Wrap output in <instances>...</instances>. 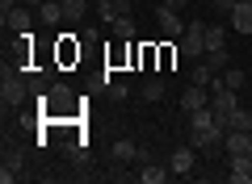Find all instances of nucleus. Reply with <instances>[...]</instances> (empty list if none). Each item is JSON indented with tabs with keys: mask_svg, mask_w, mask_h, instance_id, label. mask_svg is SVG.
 <instances>
[{
	"mask_svg": "<svg viewBox=\"0 0 252 184\" xmlns=\"http://www.w3.org/2000/svg\"><path fill=\"white\" fill-rule=\"evenodd\" d=\"M109 26H114V34H118V38H126V42L135 38V17H114Z\"/></svg>",
	"mask_w": 252,
	"mask_h": 184,
	"instance_id": "19",
	"label": "nucleus"
},
{
	"mask_svg": "<svg viewBox=\"0 0 252 184\" xmlns=\"http://www.w3.org/2000/svg\"><path fill=\"white\" fill-rule=\"evenodd\" d=\"M219 76H223V88H231V92L244 88V71L240 67H227V71H219Z\"/></svg>",
	"mask_w": 252,
	"mask_h": 184,
	"instance_id": "22",
	"label": "nucleus"
},
{
	"mask_svg": "<svg viewBox=\"0 0 252 184\" xmlns=\"http://www.w3.org/2000/svg\"><path fill=\"white\" fill-rule=\"evenodd\" d=\"M235 4H240V0H210V9H215V13H231Z\"/></svg>",
	"mask_w": 252,
	"mask_h": 184,
	"instance_id": "27",
	"label": "nucleus"
},
{
	"mask_svg": "<svg viewBox=\"0 0 252 184\" xmlns=\"http://www.w3.org/2000/svg\"><path fill=\"white\" fill-rule=\"evenodd\" d=\"M223 42H227V26L223 21H210L206 26V51H223Z\"/></svg>",
	"mask_w": 252,
	"mask_h": 184,
	"instance_id": "14",
	"label": "nucleus"
},
{
	"mask_svg": "<svg viewBox=\"0 0 252 184\" xmlns=\"http://www.w3.org/2000/svg\"><path fill=\"white\" fill-rule=\"evenodd\" d=\"M215 76H219V71L210 67V63H198V67L189 71V84H202V88H210V84H215Z\"/></svg>",
	"mask_w": 252,
	"mask_h": 184,
	"instance_id": "18",
	"label": "nucleus"
},
{
	"mask_svg": "<svg viewBox=\"0 0 252 184\" xmlns=\"http://www.w3.org/2000/svg\"><path fill=\"white\" fill-rule=\"evenodd\" d=\"M67 159H72V163H89V147H84V142H72V147H67Z\"/></svg>",
	"mask_w": 252,
	"mask_h": 184,
	"instance_id": "25",
	"label": "nucleus"
},
{
	"mask_svg": "<svg viewBox=\"0 0 252 184\" xmlns=\"http://www.w3.org/2000/svg\"><path fill=\"white\" fill-rule=\"evenodd\" d=\"M4 163L21 176V167H26V151H21V147H4Z\"/></svg>",
	"mask_w": 252,
	"mask_h": 184,
	"instance_id": "20",
	"label": "nucleus"
},
{
	"mask_svg": "<svg viewBox=\"0 0 252 184\" xmlns=\"http://www.w3.org/2000/svg\"><path fill=\"white\" fill-rule=\"evenodd\" d=\"M156 26H160V34H164V38H177V34H185V26H181L177 9H168V4H160V9H156Z\"/></svg>",
	"mask_w": 252,
	"mask_h": 184,
	"instance_id": "5",
	"label": "nucleus"
},
{
	"mask_svg": "<svg viewBox=\"0 0 252 184\" xmlns=\"http://www.w3.org/2000/svg\"><path fill=\"white\" fill-rule=\"evenodd\" d=\"M227 130H248V134H252V113H244V109H235V113L227 117Z\"/></svg>",
	"mask_w": 252,
	"mask_h": 184,
	"instance_id": "21",
	"label": "nucleus"
},
{
	"mask_svg": "<svg viewBox=\"0 0 252 184\" xmlns=\"http://www.w3.org/2000/svg\"><path fill=\"white\" fill-rule=\"evenodd\" d=\"M139 180H143V184H164V180H168V167H160V163H139Z\"/></svg>",
	"mask_w": 252,
	"mask_h": 184,
	"instance_id": "15",
	"label": "nucleus"
},
{
	"mask_svg": "<svg viewBox=\"0 0 252 184\" xmlns=\"http://www.w3.org/2000/svg\"><path fill=\"white\" fill-rule=\"evenodd\" d=\"M227 159H231V176H227V180H231V184H252V155H248V151L227 155Z\"/></svg>",
	"mask_w": 252,
	"mask_h": 184,
	"instance_id": "6",
	"label": "nucleus"
},
{
	"mask_svg": "<svg viewBox=\"0 0 252 184\" xmlns=\"http://www.w3.org/2000/svg\"><path fill=\"white\" fill-rule=\"evenodd\" d=\"M72 105H76V97H72V88H67V84H51V92L42 97V109L55 113V117H67Z\"/></svg>",
	"mask_w": 252,
	"mask_h": 184,
	"instance_id": "2",
	"label": "nucleus"
},
{
	"mask_svg": "<svg viewBox=\"0 0 252 184\" xmlns=\"http://www.w3.org/2000/svg\"><path fill=\"white\" fill-rule=\"evenodd\" d=\"M0 101H4V105H21V101H26V79H21V71H13L9 63H4V76H0Z\"/></svg>",
	"mask_w": 252,
	"mask_h": 184,
	"instance_id": "3",
	"label": "nucleus"
},
{
	"mask_svg": "<svg viewBox=\"0 0 252 184\" xmlns=\"http://www.w3.org/2000/svg\"><path fill=\"white\" fill-rule=\"evenodd\" d=\"M109 88V97H114V101H126V84H122V79H114V84H105Z\"/></svg>",
	"mask_w": 252,
	"mask_h": 184,
	"instance_id": "26",
	"label": "nucleus"
},
{
	"mask_svg": "<svg viewBox=\"0 0 252 184\" xmlns=\"http://www.w3.org/2000/svg\"><path fill=\"white\" fill-rule=\"evenodd\" d=\"M189 122H193V130H210V126H219V117H215V109H210V105H202V109L189 113Z\"/></svg>",
	"mask_w": 252,
	"mask_h": 184,
	"instance_id": "16",
	"label": "nucleus"
},
{
	"mask_svg": "<svg viewBox=\"0 0 252 184\" xmlns=\"http://www.w3.org/2000/svg\"><path fill=\"white\" fill-rule=\"evenodd\" d=\"M210 109H215V117L219 122H227V117L240 109V92H231V88H223V92H215L210 97Z\"/></svg>",
	"mask_w": 252,
	"mask_h": 184,
	"instance_id": "4",
	"label": "nucleus"
},
{
	"mask_svg": "<svg viewBox=\"0 0 252 184\" xmlns=\"http://www.w3.org/2000/svg\"><path fill=\"white\" fill-rule=\"evenodd\" d=\"M34 17H38L34 9H13V13H4V29H17V34H26V29L34 26Z\"/></svg>",
	"mask_w": 252,
	"mask_h": 184,
	"instance_id": "11",
	"label": "nucleus"
},
{
	"mask_svg": "<svg viewBox=\"0 0 252 184\" xmlns=\"http://www.w3.org/2000/svg\"><path fill=\"white\" fill-rule=\"evenodd\" d=\"M206 63H210L215 71H227V67H231V59H227V46H223V51H206Z\"/></svg>",
	"mask_w": 252,
	"mask_h": 184,
	"instance_id": "24",
	"label": "nucleus"
},
{
	"mask_svg": "<svg viewBox=\"0 0 252 184\" xmlns=\"http://www.w3.org/2000/svg\"><path fill=\"white\" fill-rule=\"evenodd\" d=\"M193 163H198V151H193V147H177V151H172V159H168V172L189 176V172H193Z\"/></svg>",
	"mask_w": 252,
	"mask_h": 184,
	"instance_id": "7",
	"label": "nucleus"
},
{
	"mask_svg": "<svg viewBox=\"0 0 252 184\" xmlns=\"http://www.w3.org/2000/svg\"><path fill=\"white\" fill-rule=\"evenodd\" d=\"M38 21H42V26H63V0H46L42 9H38Z\"/></svg>",
	"mask_w": 252,
	"mask_h": 184,
	"instance_id": "13",
	"label": "nucleus"
},
{
	"mask_svg": "<svg viewBox=\"0 0 252 184\" xmlns=\"http://www.w3.org/2000/svg\"><path fill=\"white\" fill-rule=\"evenodd\" d=\"M248 155H252V147H248Z\"/></svg>",
	"mask_w": 252,
	"mask_h": 184,
	"instance_id": "31",
	"label": "nucleus"
},
{
	"mask_svg": "<svg viewBox=\"0 0 252 184\" xmlns=\"http://www.w3.org/2000/svg\"><path fill=\"white\" fill-rule=\"evenodd\" d=\"M93 4H97V9H109V4H114V0H93Z\"/></svg>",
	"mask_w": 252,
	"mask_h": 184,
	"instance_id": "30",
	"label": "nucleus"
},
{
	"mask_svg": "<svg viewBox=\"0 0 252 184\" xmlns=\"http://www.w3.org/2000/svg\"><path fill=\"white\" fill-rule=\"evenodd\" d=\"M109 159H114V163H139V147L130 138H118L114 147H109Z\"/></svg>",
	"mask_w": 252,
	"mask_h": 184,
	"instance_id": "10",
	"label": "nucleus"
},
{
	"mask_svg": "<svg viewBox=\"0 0 252 184\" xmlns=\"http://www.w3.org/2000/svg\"><path fill=\"white\" fill-rule=\"evenodd\" d=\"M84 13H89V0H63V17L72 21V26H80Z\"/></svg>",
	"mask_w": 252,
	"mask_h": 184,
	"instance_id": "17",
	"label": "nucleus"
},
{
	"mask_svg": "<svg viewBox=\"0 0 252 184\" xmlns=\"http://www.w3.org/2000/svg\"><path fill=\"white\" fill-rule=\"evenodd\" d=\"M202 105H210V88L189 84L185 92H181V109H185V113H193V109H202Z\"/></svg>",
	"mask_w": 252,
	"mask_h": 184,
	"instance_id": "9",
	"label": "nucleus"
},
{
	"mask_svg": "<svg viewBox=\"0 0 252 184\" xmlns=\"http://www.w3.org/2000/svg\"><path fill=\"white\" fill-rule=\"evenodd\" d=\"M143 97H147V101H160V97H164V79L147 76V79H143Z\"/></svg>",
	"mask_w": 252,
	"mask_h": 184,
	"instance_id": "23",
	"label": "nucleus"
},
{
	"mask_svg": "<svg viewBox=\"0 0 252 184\" xmlns=\"http://www.w3.org/2000/svg\"><path fill=\"white\" fill-rule=\"evenodd\" d=\"M164 4H168V9H177V13L185 9V0H164Z\"/></svg>",
	"mask_w": 252,
	"mask_h": 184,
	"instance_id": "29",
	"label": "nucleus"
},
{
	"mask_svg": "<svg viewBox=\"0 0 252 184\" xmlns=\"http://www.w3.org/2000/svg\"><path fill=\"white\" fill-rule=\"evenodd\" d=\"M227 21H231L235 34H252V0H240V4L227 13Z\"/></svg>",
	"mask_w": 252,
	"mask_h": 184,
	"instance_id": "8",
	"label": "nucleus"
},
{
	"mask_svg": "<svg viewBox=\"0 0 252 184\" xmlns=\"http://www.w3.org/2000/svg\"><path fill=\"white\" fill-rule=\"evenodd\" d=\"M177 54L181 59H202V54H206V26H202V21L185 26V34H181V42H177Z\"/></svg>",
	"mask_w": 252,
	"mask_h": 184,
	"instance_id": "1",
	"label": "nucleus"
},
{
	"mask_svg": "<svg viewBox=\"0 0 252 184\" xmlns=\"http://www.w3.org/2000/svg\"><path fill=\"white\" fill-rule=\"evenodd\" d=\"M21 4H26V9H34V13H38V9H42V4H46V0H21Z\"/></svg>",
	"mask_w": 252,
	"mask_h": 184,
	"instance_id": "28",
	"label": "nucleus"
},
{
	"mask_svg": "<svg viewBox=\"0 0 252 184\" xmlns=\"http://www.w3.org/2000/svg\"><path fill=\"white\" fill-rule=\"evenodd\" d=\"M248 147H252V134L248 130H227V138H223L227 155H240V151H248Z\"/></svg>",
	"mask_w": 252,
	"mask_h": 184,
	"instance_id": "12",
	"label": "nucleus"
}]
</instances>
